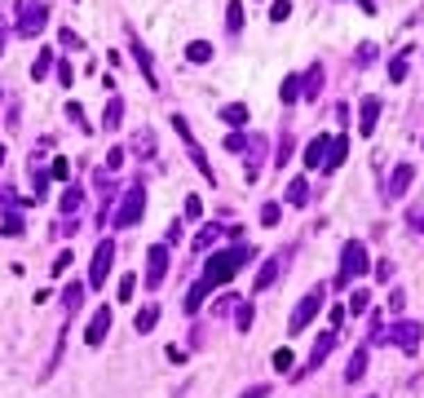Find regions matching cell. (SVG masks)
Masks as SVG:
<instances>
[{
  "instance_id": "33",
  "label": "cell",
  "mask_w": 424,
  "mask_h": 398,
  "mask_svg": "<svg viewBox=\"0 0 424 398\" xmlns=\"http://www.w3.org/2000/svg\"><path fill=\"white\" fill-rule=\"evenodd\" d=\"M235 328H239V332H248V328H252V306H248V301H239V310H235Z\"/></svg>"
},
{
  "instance_id": "4",
  "label": "cell",
  "mask_w": 424,
  "mask_h": 398,
  "mask_svg": "<svg viewBox=\"0 0 424 398\" xmlns=\"http://www.w3.org/2000/svg\"><path fill=\"white\" fill-rule=\"evenodd\" d=\"M49 27V5L44 0H18V35H40Z\"/></svg>"
},
{
  "instance_id": "7",
  "label": "cell",
  "mask_w": 424,
  "mask_h": 398,
  "mask_svg": "<svg viewBox=\"0 0 424 398\" xmlns=\"http://www.w3.org/2000/svg\"><path fill=\"white\" fill-rule=\"evenodd\" d=\"M173 128H177V138L186 142L190 160H195V168H199V177H208V182H212V164H208V155H203V147H199L195 138H190V124H186V119H181V115H173Z\"/></svg>"
},
{
  "instance_id": "25",
  "label": "cell",
  "mask_w": 424,
  "mask_h": 398,
  "mask_svg": "<svg viewBox=\"0 0 424 398\" xmlns=\"http://www.w3.org/2000/svg\"><path fill=\"white\" fill-rule=\"evenodd\" d=\"M31 186H35V204H40V199H44V186H49V173L40 168V160H35V155H31Z\"/></svg>"
},
{
  "instance_id": "31",
  "label": "cell",
  "mask_w": 424,
  "mask_h": 398,
  "mask_svg": "<svg viewBox=\"0 0 424 398\" xmlns=\"http://www.w3.org/2000/svg\"><path fill=\"white\" fill-rule=\"evenodd\" d=\"M270 363H274V372H292V363H296V358H292V349H274V358H270Z\"/></svg>"
},
{
  "instance_id": "26",
  "label": "cell",
  "mask_w": 424,
  "mask_h": 398,
  "mask_svg": "<svg viewBox=\"0 0 424 398\" xmlns=\"http://www.w3.org/2000/svg\"><path fill=\"white\" fill-rule=\"evenodd\" d=\"M221 119H226V124H248V106L244 102H230V106H221Z\"/></svg>"
},
{
  "instance_id": "52",
  "label": "cell",
  "mask_w": 424,
  "mask_h": 398,
  "mask_svg": "<svg viewBox=\"0 0 424 398\" xmlns=\"http://www.w3.org/2000/svg\"><path fill=\"white\" fill-rule=\"evenodd\" d=\"M0 168H5V147H0Z\"/></svg>"
},
{
  "instance_id": "8",
  "label": "cell",
  "mask_w": 424,
  "mask_h": 398,
  "mask_svg": "<svg viewBox=\"0 0 424 398\" xmlns=\"http://www.w3.org/2000/svg\"><path fill=\"white\" fill-rule=\"evenodd\" d=\"M111 261H115V244L106 239V244H98V252H93V270H89V288H102L106 274H111Z\"/></svg>"
},
{
  "instance_id": "45",
  "label": "cell",
  "mask_w": 424,
  "mask_h": 398,
  "mask_svg": "<svg viewBox=\"0 0 424 398\" xmlns=\"http://www.w3.org/2000/svg\"><path fill=\"white\" fill-rule=\"evenodd\" d=\"M53 177H58V182H67V177H71V160H53Z\"/></svg>"
},
{
  "instance_id": "11",
  "label": "cell",
  "mask_w": 424,
  "mask_h": 398,
  "mask_svg": "<svg viewBox=\"0 0 424 398\" xmlns=\"http://www.w3.org/2000/svg\"><path fill=\"white\" fill-rule=\"evenodd\" d=\"M411 182H416V164H398V168H393V177H389V190H384V195H389V199H402Z\"/></svg>"
},
{
  "instance_id": "42",
  "label": "cell",
  "mask_w": 424,
  "mask_h": 398,
  "mask_svg": "<svg viewBox=\"0 0 424 398\" xmlns=\"http://www.w3.org/2000/svg\"><path fill=\"white\" fill-rule=\"evenodd\" d=\"M248 147V133H230L226 138V151H244Z\"/></svg>"
},
{
  "instance_id": "41",
  "label": "cell",
  "mask_w": 424,
  "mask_h": 398,
  "mask_svg": "<svg viewBox=\"0 0 424 398\" xmlns=\"http://www.w3.org/2000/svg\"><path fill=\"white\" fill-rule=\"evenodd\" d=\"M278 213H283L278 204H265V208H261V226H274V222H278Z\"/></svg>"
},
{
  "instance_id": "46",
  "label": "cell",
  "mask_w": 424,
  "mask_h": 398,
  "mask_svg": "<svg viewBox=\"0 0 424 398\" xmlns=\"http://www.w3.org/2000/svg\"><path fill=\"white\" fill-rule=\"evenodd\" d=\"M71 270V252H58V261H53V274H67Z\"/></svg>"
},
{
  "instance_id": "13",
  "label": "cell",
  "mask_w": 424,
  "mask_h": 398,
  "mask_svg": "<svg viewBox=\"0 0 424 398\" xmlns=\"http://www.w3.org/2000/svg\"><path fill=\"white\" fill-rule=\"evenodd\" d=\"M106 332H111V310H98V315H93L89 319V332H84V341H89V345H102L106 341Z\"/></svg>"
},
{
  "instance_id": "40",
  "label": "cell",
  "mask_w": 424,
  "mask_h": 398,
  "mask_svg": "<svg viewBox=\"0 0 424 398\" xmlns=\"http://www.w3.org/2000/svg\"><path fill=\"white\" fill-rule=\"evenodd\" d=\"M375 63V44H358V67H371Z\"/></svg>"
},
{
  "instance_id": "16",
  "label": "cell",
  "mask_w": 424,
  "mask_h": 398,
  "mask_svg": "<svg viewBox=\"0 0 424 398\" xmlns=\"http://www.w3.org/2000/svg\"><path fill=\"white\" fill-rule=\"evenodd\" d=\"M323 164H327V133H319L305 147V168H323Z\"/></svg>"
},
{
  "instance_id": "19",
  "label": "cell",
  "mask_w": 424,
  "mask_h": 398,
  "mask_svg": "<svg viewBox=\"0 0 424 398\" xmlns=\"http://www.w3.org/2000/svg\"><path fill=\"white\" fill-rule=\"evenodd\" d=\"M319 89H323V67H309L300 80V98H319Z\"/></svg>"
},
{
  "instance_id": "53",
  "label": "cell",
  "mask_w": 424,
  "mask_h": 398,
  "mask_svg": "<svg viewBox=\"0 0 424 398\" xmlns=\"http://www.w3.org/2000/svg\"><path fill=\"white\" fill-rule=\"evenodd\" d=\"M0 102H5V89H0Z\"/></svg>"
},
{
  "instance_id": "1",
  "label": "cell",
  "mask_w": 424,
  "mask_h": 398,
  "mask_svg": "<svg viewBox=\"0 0 424 398\" xmlns=\"http://www.w3.org/2000/svg\"><path fill=\"white\" fill-rule=\"evenodd\" d=\"M252 261V244H235V248H221V252H212L208 261H203V274H199V283L186 292V315H199V306H203V297L212 292V288H221L230 283L239 270Z\"/></svg>"
},
{
  "instance_id": "38",
  "label": "cell",
  "mask_w": 424,
  "mask_h": 398,
  "mask_svg": "<svg viewBox=\"0 0 424 398\" xmlns=\"http://www.w3.org/2000/svg\"><path fill=\"white\" fill-rule=\"evenodd\" d=\"M5 235H9V239L22 235V217H18V213H5Z\"/></svg>"
},
{
  "instance_id": "14",
  "label": "cell",
  "mask_w": 424,
  "mask_h": 398,
  "mask_svg": "<svg viewBox=\"0 0 424 398\" xmlns=\"http://www.w3.org/2000/svg\"><path fill=\"white\" fill-rule=\"evenodd\" d=\"M133 58H137V67H142V76H146V84H151V89H160V76H155V63H151V53H146V44H142L137 40V35H133Z\"/></svg>"
},
{
  "instance_id": "32",
  "label": "cell",
  "mask_w": 424,
  "mask_h": 398,
  "mask_svg": "<svg viewBox=\"0 0 424 398\" xmlns=\"http://www.w3.org/2000/svg\"><path fill=\"white\" fill-rule=\"evenodd\" d=\"M292 18V0H274L270 5V22H287Z\"/></svg>"
},
{
  "instance_id": "36",
  "label": "cell",
  "mask_w": 424,
  "mask_h": 398,
  "mask_svg": "<svg viewBox=\"0 0 424 398\" xmlns=\"http://www.w3.org/2000/svg\"><path fill=\"white\" fill-rule=\"evenodd\" d=\"M389 80H393V84H402V80H407V53L389 63Z\"/></svg>"
},
{
  "instance_id": "3",
  "label": "cell",
  "mask_w": 424,
  "mask_h": 398,
  "mask_svg": "<svg viewBox=\"0 0 424 398\" xmlns=\"http://www.w3.org/2000/svg\"><path fill=\"white\" fill-rule=\"evenodd\" d=\"M142 213H146V190H142V186H128L124 195H119V208H115V217H111V226H115V231H128V226L142 222Z\"/></svg>"
},
{
  "instance_id": "5",
  "label": "cell",
  "mask_w": 424,
  "mask_h": 398,
  "mask_svg": "<svg viewBox=\"0 0 424 398\" xmlns=\"http://www.w3.org/2000/svg\"><path fill=\"white\" fill-rule=\"evenodd\" d=\"M323 301H327V288H309V292L300 297L296 315H292V323H287V328H292V336L309 328V323H314V315H319V310H323Z\"/></svg>"
},
{
  "instance_id": "43",
  "label": "cell",
  "mask_w": 424,
  "mask_h": 398,
  "mask_svg": "<svg viewBox=\"0 0 424 398\" xmlns=\"http://www.w3.org/2000/svg\"><path fill=\"white\" fill-rule=\"evenodd\" d=\"M375 279H380V283H389V279H393V261H389V257L375 265Z\"/></svg>"
},
{
  "instance_id": "48",
  "label": "cell",
  "mask_w": 424,
  "mask_h": 398,
  "mask_svg": "<svg viewBox=\"0 0 424 398\" xmlns=\"http://www.w3.org/2000/svg\"><path fill=\"white\" fill-rule=\"evenodd\" d=\"M199 213H203V204H199V195H190V199H186V217H199Z\"/></svg>"
},
{
  "instance_id": "20",
  "label": "cell",
  "mask_w": 424,
  "mask_h": 398,
  "mask_svg": "<svg viewBox=\"0 0 424 398\" xmlns=\"http://www.w3.org/2000/svg\"><path fill=\"white\" fill-rule=\"evenodd\" d=\"M186 63H195V67L199 63H212V44L208 40H190L186 44Z\"/></svg>"
},
{
  "instance_id": "15",
  "label": "cell",
  "mask_w": 424,
  "mask_h": 398,
  "mask_svg": "<svg viewBox=\"0 0 424 398\" xmlns=\"http://www.w3.org/2000/svg\"><path fill=\"white\" fill-rule=\"evenodd\" d=\"M345 155H349V138H345V133L327 138V164H323V168H341V164H345Z\"/></svg>"
},
{
  "instance_id": "29",
  "label": "cell",
  "mask_w": 424,
  "mask_h": 398,
  "mask_svg": "<svg viewBox=\"0 0 424 398\" xmlns=\"http://www.w3.org/2000/svg\"><path fill=\"white\" fill-rule=\"evenodd\" d=\"M278 98H283V106H292V102L300 98V80H296V76H287V80H283V89H278Z\"/></svg>"
},
{
  "instance_id": "24",
  "label": "cell",
  "mask_w": 424,
  "mask_h": 398,
  "mask_svg": "<svg viewBox=\"0 0 424 398\" xmlns=\"http://www.w3.org/2000/svg\"><path fill=\"white\" fill-rule=\"evenodd\" d=\"M58 63V53L53 49H40V58H35V63H31V80H44V76H49V67Z\"/></svg>"
},
{
  "instance_id": "47",
  "label": "cell",
  "mask_w": 424,
  "mask_h": 398,
  "mask_svg": "<svg viewBox=\"0 0 424 398\" xmlns=\"http://www.w3.org/2000/svg\"><path fill=\"white\" fill-rule=\"evenodd\" d=\"M287 155H292V138H287V133H283V138H278V164H283Z\"/></svg>"
},
{
  "instance_id": "10",
  "label": "cell",
  "mask_w": 424,
  "mask_h": 398,
  "mask_svg": "<svg viewBox=\"0 0 424 398\" xmlns=\"http://www.w3.org/2000/svg\"><path fill=\"white\" fill-rule=\"evenodd\" d=\"M332 349H336V332H323V336H319V345H314V354L305 358V367L296 372V381H300V376H309V372H319V363H323L327 354H332Z\"/></svg>"
},
{
  "instance_id": "23",
  "label": "cell",
  "mask_w": 424,
  "mask_h": 398,
  "mask_svg": "<svg viewBox=\"0 0 424 398\" xmlns=\"http://www.w3.org/2000/svg\"><path fill=\"white\" fill-rule=\"evenodd\" d=\"M305 199H309V186H305V177H292V182H287V204H292V208H300Z\"/></svg>"
},
{
  "instance_id": "22",
  "label": "cell",
  "mask_w": 424,
  "mask_h": 398,
  "mask_svg": "<svg viewBox=\"0 0 424 398\" xmlns=\"http://www.w3.org/2000/svg\"><path fill=\"white\" fill-rule=\"evenodd\" d=\"M155 323H160V306H142L137 319H133V328H137V332H151Z\"/></svg>"
},
{
  "instance_id": "34",
  "label": "cell",
  "mask_w": 424,
  "mask_h": 398,
  "mask_svg": "<svg viewBox=\"0 0 424 398\" xmlns=\"http://www.w3.org/2000/svg\"><path fill=\"white\" fill-rule=\"evenodd\" d=\"M367 306H371V297L362 292V288H358V292H349V301H345V310H354V315H362Z\"/></svg>"
},
{
  "instance_id": "28",
  "label": "cell",
  "mask_w": 424,
  "mask_h": 398,
  "mask_svg": "<svg viewBox=\"0 0 424 398\" xmlns=\"http://www.w3.org/2000/svg\"><path fill=\"white\" fill-rule=\"evenodd\" d=\"M226 27H230V31H244V0H230V9H226Z\"/></svg>"
},
{
  "instance_id": "9",
  "label": "cell",
  "mask_w": 424,
  "mask_h": 398,
  "mask_svg": "<svg viewBox=\"0 0 424 398\" xmlns=\"http://www.w3.org/2000/svg\"><path fill=\"white\" fill-rule=\"evenodd\" d=\"M164 274H168V248L155 244V248L146 252V288H160Z\"/></svg>"
},
{
  "instance_id": "17",
  "label": "cell",
  "mask_w": 424,
  "mask_h": 398,
  "mask_svg": "<svg viewBox=\"0 0 424 398\" xmlns=\"http://www.w3.org/2000/svg\"><path fill=\"white\" fill-rule=\"evenodd\" d=\"M278 270H283V257H270V261L261 265V274H257V283H252V288H257V292H265V288L278 279Z\"/></svg>"
},
{
  "instance_id": "12",
  "label": "cell",
  "mask_w": 424,
  "mask_h": 398,
  "mask_svg": "<svg viewBox=\"0 0 424 398\" xmlns=\"http://www.w3.org/2000/svg\"><path fill=\"white\" fill-rule=\"evenodd\" d=\"M375 119H380V98H362V106H358V133L362 138L375 133Z\"/></svg>"
},
{
  "instance_id": "37",
  "label": "cell",
  "mask_w": 424,
  "mask_h": 398,
  "mask_svg": "<svg viewBox=\"0 0 424 398\" xmlns=\"http://www.w3.org/2000/svg\"><path fill=\"white\" fill-rule=\"evenodd\" d=\"M133 288H137V274H124V279H119V288H115V297H119V301H128V297H133Z\"/></svg>"
},
{
  "instance_id": "18",
  "label": "cell",
  "mask_w": 424,
  "mask_h": 398,
  "mask_svg": "<svg viewBox=\"0 0 424 398\" xmlns=\"http://www.w3.org/2000/svg\"><path fill=\"white\" fill-rule=\"evenodd\" d=\"M119 119H124V98H111V102H106V115H102V128H106V133H115V128H119Z\"/></svg>"
},
{
  "instance_id": "39",
  "label": "cell",
  "mask_w": 424,
  "mask_h": 398,
  "mask_svg": "<svg viewBox=\"0 0 424 398\" xmlns=\"http://www.w3.org/2000/svg\"><path fill=\"white\" fill-rule=\"evenodd\" d=\"M53 67H58V80H62V84H67V89H71V80H76V71H71V63H67V58H58V63H53Z\"/></svg>"
},
{
  "instance_id": "21",
  "label": "cell",
  "mask_w": 424,
  "mask_h": 398,
  "mask_svg": "<svg viewBox=\"0 0 424 398\" xmlns=\"http://www.w3.org/2000/svg\"><path fill=\"white\" fill-rule=\"evenodd\" d=\"M362 372H367V349H354V358L345 363V381H349V385L362 381Z\"/></svg>"
},
{
  "instance_id": "2",
  "label": "cell",
  "mask_w": 424,
  "mask_h": 398,
  "mask_svg": "<svg viewBox=\"0 0 424 398\" xmlns=\"http://www.w3.org/2000/svg\"><path fill=\"white\" fill-rule=\"evenodd\" d=\"M367 244H362V239H349V244L341 248V274H336V283L341 288H349L354 279H362V274H367Z\"/></svg>"
},
{
  "instance_id": "51",
  "label": "cell",
  "mask_w": 424,
  "mask_h": 398,
  "mask_svg": "<svg viewBox=\"0 0 424 398\" xmlns=\"http://www.w3.org/2000/svg\"><path fill=\"white\" fill-rule=\"evenodd\" d=\"M411 222H416V226H420V231H424V213H416V217H411Z\"/></svg>"
},
{
  "instance_id": "27",
  "label": "cell",
  "mask_w": 424,
  "mask_h": 398,
  "mask_svg": "<svg viewBox=\"0 0 424 398\" xmlns=\"http://www.w3.org/2000/svg\"><path fill=\"white\" fill-rule=\"evenodd\" d=\"M80 204H84V190H80V186H67V195H62V213H67V217H76V213H80Z\"/></svg>"
},
{
  "instance_id": "49",
  "label": "cell",
  "mask_w": 424,
  "mask_h": 398,
  "mask_svg": "<svg viewBox=\"0 0 424 398\" xmlns=\"http://www.w3.org/2000/svg\"><path fill=\"white\" fill-rule=\"evenodd\" d=\"M67 115H71V124H84V111H80L76 102H67Z\"/></svg>"
},
{
  "instance_id": "6",
  "label": "cell",
  "mask_w": 424,
  "mask_h": 398,
  "mask_svg": "<svg viewBox=\"0 0 424 398\" xmlns=\"http://www.w3.org/2000/svg\"><path fill=\"white\" fill-rule=\"evenodd\" d=\"M384 336H389L402 354H416L420 341H424V323H411V319L407 323H389V332H384Z\"/></svg>"
},
{
  "instance_id": "44",
  "label": "cell",
  "mask_w": 424,
  "mask_h": 398,
  "mask_svg": "<svg viewBox=\"0 0 424 398\" xmlns=\"http://www.w3.org/2000/svg\"><path fill=\"white\" fill-rule=\"evenodd\" d=\"M119 164H124V151H119V147H115L111 155H106V168H102V173H115V168H119Z\"/></svg>"
},
{
  "instance_id": "35",
  "label": "cell",
  "mask_w": 424,
  "mask_h": 398,
  "mask_svg": "<svg viewBox=\"0 0 424 398\" xmlns=\"http://www.w3.org/2000/svg\"><path fill=\"white\" fill-rule=\"evenodd\" d=\"M217 235H221V226H217V222H208V226H203V231H199V239H195V248H208V244H212Z\"/></svg>"
},
{
  "instance_id": "30",
  "label": "cell",
  "mask_w": 424,
  "mask_h": 398,
  "mask_svg": "<svg viewBox=\"0 0 424 398\" xmlns=\"http://www.w3.org/2000/svg\"><path fill=\"white\" fill-rule=\"evenodd\" d=\"M80 301H84V288H80V283H71L67 292H62V306L71 310V315H76V310H80Z\"/></svg>"
},
{
  "instance_id": "50",
  "label": "cell",
  "mask_w": 424,
  "mask_h": 398,
  "mask_svg": "<svg viewBox=\"0 0 424 398\" xmlns=\"http://www.w3.org/2000/svg\"><path fill=\"white\" fill-rule=\"evenodd\" d=\"M5 44H9V31H5V22H0V53H5Z\"/></svg>"
}]
</instances>
